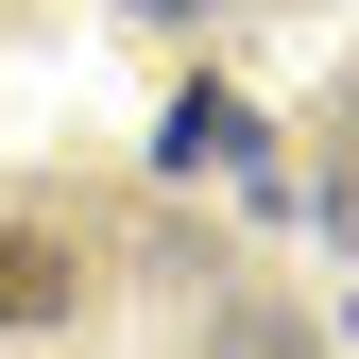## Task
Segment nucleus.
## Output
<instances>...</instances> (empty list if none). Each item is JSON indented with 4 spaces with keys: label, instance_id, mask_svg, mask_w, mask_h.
<instances>
[{
    "label": "nucleus",
    "instance_id": "2",
    "mask_svg": "<svg viewBox=\"0 0 359 359\" xmlns=\"http://www.w3.org/2000/svg\"><path fill=\"white\" fill-rule=\"evenodd\" d=\"M257 154V120L222 103V86H189V103H171V171H240Z\"/></svg>",
    "mask_w": 359,
    "mask_h": 359
},
{
    "label": "nucleus",
    "instance_id": "5",
    "mask_svg": "<svg viewBox=\"0 0 359 359\" xmlns=\"http://www.w3.org/2000/svg\"><path fill=\"white\" fill-rule=\"evenodd\" d=\"M171 18H189V0H171Z\"/></svg>",
    "mask_w": 359,
    "mask_h": 359
},
{
    "label": "nucleus",
    "instance_id": "4",
    "mask_svg": "<svg viewBox=\"0 0 359 359\" xmlns=\"http://www.w3.org/2000/svg\"><path fill=\"white\" fill-rule=\"evenodd\" d=\"M325 222H342V240H359V171H342V189H325Z\"/></svg>",
    "mask_w": 359,
    "mask_h": 359
},
{
    "label": "nucleus",
    "instance_id": "1",
    "mask_svg": "<svg viewBox=\"0 0 359 359\" xmlns=\"http://www.w3.org/2000/svg\"><path fill=\"white\" fill-rule=\"evenodd\" d=\"M69 308H86V257L52 222H0V325H69Z\"/></svg>",
    "mask_w": 359,
    "mask_h": 359
},
{
    "label": "nucleus",
    "instance_id": "3",
    "mask_svg": "<svg viewBox=\"0 0 359 359\" xmlns=\"http://www.w3.org/2000/svg\"><path fill=\"white\" fill-rule=\"evenodd\" d=\"M222 359H308V342H291V325H240V342H222Z\"/></svg>",
    "mask_w": 359,
    "mask_h": 359
}]
</instances>
